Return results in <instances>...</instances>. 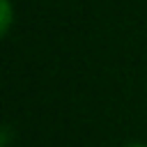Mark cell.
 Segmentation results:
<instances>
[{"label": "cell", "mask_w": 147, "mask_h": 147, "mask_svg": "<svg viewBox=\"0 0 147 147\" xmlns=\"http://www.w3.org/2000/svg\"><path fill=\"white\" fill-rule=\"evenodd\" d=\"M11 23H14V7H11V0H0V34H2V37L11 30Z\"/></svg>", "instance_id": "1"}, {"label": "cell", "mask_w": 147, "mask_h": 147, "mask_svg": "<svg viewBox=\"0 0 147 147\" xmlns=\"http://www.w3.org/2000/svg\"><path fill=\"white\" fill-rule=\"evenodd\" d=\"M126 147H147V145H142V142H131V145H126Z\"/></svg>", "instance_id": "2"}]
</instances>
